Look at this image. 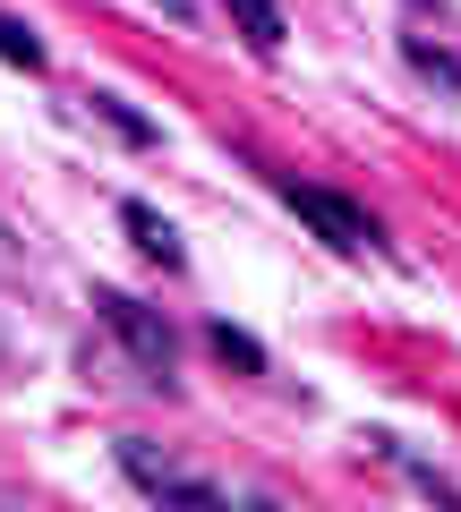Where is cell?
<instances>
[{"mask_svg":"<svg viewBox=\"0 0 461 512\" xmlns=\"http://www.w3.org/2000/svg\"><path fill=\"white\" fill-rule=\"evenodd\" d=\"M282 205H291L299 222H316V239H325V248H342V256L376 248V222L359 214L351 197H333V188H308V180H282Z\"/></svg>","mask_w":461,"mask_h":512,"instance_id":"1","label":"cell"},{"mask_svg":"<svg viewBox=\"0 0 461 512\" xmlns=\"http://www.w3.org/2000/svg\"><path fill=\"white\" fill-rule=\"evenodd\" d=\"M120 470H129L146 495H163V504H222V487H214V478L180 470V461H171V453H154L146 436H120Z\"/></svg>","mask_w":461,"mask_h":512,"instance_id":"2","label":"cell"},{"mask_svg":"<svg viewBox=\"0 0 461 512\" xmlns=\"http://www.w3.org/2000/svg\"><path fill=\"white\" fill-rule=\"evenodd\" d=\"M94 308H103V325L137 350L146 376H171V333H163V316H154V308H137L129 291H94Z\"/></svg>","mask_w":461,"mask_h":512,"instance_id":"3","label":"cell"},{"mask_svg":"<svg viewBox=\"0 0 461 512\" xmlns=\"http://www.w3.org/2000/svg\"><path fill=\"white\" fill-rule=\"evenodd\" d=\"M120 222H129V239L154 256V265H180V239H171V222L154 214V205H120Z\"/></svg>","mask_w":461,"mask_h":512,"instance_id":"4","label":"cell"},{"mask_svg":"<svg viewBox=\"0 0 461 512\" xmlns=\"http://www.w3.org/2000/svg\"><path fill=\"white\" fill-rule=\"evenodd\" d=\"M231 18H240V35L257 43V52H282V0H222Z\"/></svg>","mask_w":461,"mask_h":512,"instance_id":"5","label":"cell"},{"mask_svg":"<svg viewBox=\"0 0 461 512\" xmlns=\"http://www.w3.org/2000/svg\"><path fill=\"white\" fill-rule=\"evenodd\" d=\"M402 52H410V69H419V77H436V86H453V94H461V60L444 52V43H427V35H402Z\"/></svg>","mask_w":461,"mask_h":512,"instance_id":"6","label":"cell"},{"mask_svg":"<svg viewBox=\"0 0 461 512\" xmlns=\"http://www.w3.org/2000/svg\"><path fill=\"white\" fill-rule=\"evenodd\" d=\"M0 60H9V69H26V77H35V69H43V43L26 35L18 18H0Z\"/></svg>","mask_w":461,"mask_h":512,"instance_id":"7","label":"cell"},{"mask_svg":"<svg viewBox=\"0 0 461 512\" xmlns=\"http://www.w3.org/2000/svg\"><path fill=\"white\" fill-rule=\"evenodd\" d=\"M214 359H231V367H248V376H265V350L248 342V333H231V325H214Z\"/></svg>","mask_w":461,"mask_h":512,"instance_id":"8","label":"cell"},{"mask_svg":"<svg viewBox=\"0 0 461 512\" xmlns=\"http://www.w3.org/2000/svg\"><path fill=\"white\" fill-rule=\"evenodd\" d=\"M94 111H103V120H111V128H120V137H129V146H154V128H146V120H137V111H129V103H120V94H94Z\"/></svg>","mask_w":461,"mask_h":512,"instance_id":"9","label":"cell"}]
</instances>
